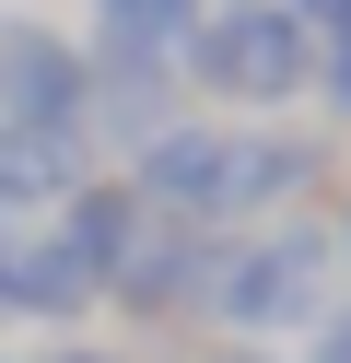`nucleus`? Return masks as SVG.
<instances>
[{
	"label": "nucleus",
	"mask_w": 351,
	"mask_h": 363,
	"mask_svg": "<svg viewBox=\"0 0 351 363\" xmlns=\"http://www.w3.org/2000/svg\"><path fill=\"white\" fill-rule=\"evenodd\" d=\"M187 118V82H176V59L164 48H94L82 35V152L94 164H129L152 129H176Z\"/></svg>",
	"instance_id": "nucleus-4"
},
{
	"label": "nucleus",
	"mask_w": 351,
	"mask_h": 363,
	"mask_svg": "<svg viewBox=\"0 0 351 363\" xmlns=\"http://www.w3.org/2000/svg\"><path fill=\"white\" fill-rule=\"evenodd\" d=\"M340 246H328V211H281L257 235H234L223 258V293H211V328L223 340H269V352H304L340 305Z\"/></svg>",
	"instance_id": "nucleus-2"
},
{
	"label": "nucleus",
	"mask_w": 351,
	"mask_h": 363,
	"mask_svg": "<svg viewBox=\"0 0 351 363\" xmlns=\"http://www.w3.org/2000/svg\"><path fill=\"white\" fill-rule=\"evenodd\" d=\"M82 176H94L82 141H59V129H0V235H12V223H47Z\"/></svg>",
	"instance_id": "nucleus-8"
},
{
	"label": "nucleus",
	"mask_w": 351,
	"mask_h": 363,
	"mask_svg": "<svg viewBox=\"0 0 351 363\" xmlns=\"http://www.w3.org/2000/svg\"><path fill=\"white\" fill-rule=\"evenodd\" d=\"M304 106H328V118L351 129V24H340V35H316V94H304Z\"/></svg>",
	"instance_id": "nucleus-10"
},
{
	"label": "nucleus",
	"mask_w": 351,
	"mask_h": 363,
	"mask_svg": "<svg viewBox=\"0 0 351 363\" xmlns=\"http://www.w3.org/2000/svg\"><path fill=\"white\" fill-rule=\"evenodd\" d=\"M0 316H12V328H82V316H106V281H94L47 223H12V235H0Z\"/></svg>",
	"instance_id": "nucleus-6"
},
{
	"label": "nucleus",
	"mask_w": 351,
	"mask_h": 363,
	"mask_svg": "<svg viewBox=\"0 0 351 363\" xmlns=\"http://www.w3.org/2000/svg\"><path fill=\"white\" fill-rule=\"evenodd\" d=\"M281 12H293L304 35H340V24H351V0H281Z\"/></svg>",
	"instance_id": "nucleus-13"
},
{
	"label": "nucleus",
	"mask_w": 351,
	"mask_h": 363,
	"mask_svg": "<svg viewBox=\"0 0 351 363\" xmlns=\"http://www.w3.org/2000/svg\"><path fill=\"white\" fill-rule=\"evenodd\" d=\"M176 363H293V352H269V340H223V328H187V340H164Z\"/></svg>",
	"instance_id": "nucleus-11"
},
{
	"label": "nucleus",
	"mask_w": 351,
	"mask_h": 363,
	"mask_svg": "<svg viewBox=\"0 0 351 363\" xmlns=\"http://www.w3.org/2000/svg\"><path fill=\"white\" fill-rule=\"evenodd\" d=\"M304 352H316V363H351V281H340V305H328V328L304 340Z\"/></svg>",
	"instance_id": "nucleus-12"
},
{
	"label": "nucleus",
	"mask_w": 351,
	"mask_h": 363,
	"mask_svg": "<svg viewBox=\"0 0 351 363\" xmlns=\"http://www.w3.org/2000/svg\"><path fill=\"white\" fill-rule=\"evenodd\" d=\"M0 129L82 141V35H59L47 12H0Z\"/></svg>",
	"instance_id": "nucleus-5"
},
{
	"label": "nucleus",
	"mask_w": 351,
	"mask_h": 363,
	"mask_svg": "<svg viewBox=\"0 0 351 363\" xmlns=\"http://www.w3.org/2000/svg\"><path fill=\"white\" fill-rule=\"evenodd\" d=\"M223 258H234V235H199V223H152V235L117 258V281H106V316H129V328H152V340H187V328H211Z\"/></svg>",
	"instance_id": "nucleus-3"
},
{
	"label": "nucleus",
	"mask_w": 351,
	"mask_h": 363,
	"mask_svg": "<svg viewBox=\"0 0 351 363\" xmlns=\"http://www.w3.org/2000/svg\"><path fill=\"white\" fill-rule=\"evenodd\" d=\"M47 363H140V352H117V340H59Z\"/></svg>",
	"instance_id": "nucleus-15"
},
{
	"label": "nucleus",
	"mask_w": 351,
	"mask_h": 363,
	"mask_svg": "<svg viewBox=\"0 0 351 363\" xmlns=\"http://www.w3.org/2000/svg\"><path fill=\"white\" fill-rule=\"evenodd\" d=\"M176 82L199 118H293L316 94V35L281 0H211L176 48Z\"/></svg>",
	"instance_id": "nucleus-1"
},
{
	"label": "nucleus",
	"mask_w": 351,
	"mask_h": 363,
	"mask_svg": "<svg viewBox=\"0 0 351 363\" xmlns=\"http://www.w3.org/2000/svg\"><path fill=\"white\" fill-rule=\"evenodd\" d=\"M82 12H94V48H164L176 59L211 0H82Z\"/></svg>",
	"instance_id": "nucleus-9"
},
{
	"label": "nucleus",
	"mask_w": 351,
	"mask_h": 363,
	"mask_svg": "<svg viewBox=\"0 0 351 363\" xmlns=\"http://www.w3.org/2000/svg\"><path fill=\"white\" fill-rule=\"evenodd\" d=\"M328 246H340V269H351V176L328 188Z\"/></svg>",
	"instance_id": "nucleus-14"
},
{
	"label": "nucleus",
	"mask_w": 351,
	"mask_h": 363,
	"mask_svg": "<svg viewBox=\"0 0 351 363\" xmlns=\"http://www.w3.org/2000/svg\"><path fill=\"white\" fill-rule=\"evenodd\" d=\"M0 363H12V352H0Z\"/></svg>",
	"instance_id": "nucleus-16"
},
{
	"label": "nucleus",
	"mask_w": 351,
	"mask_h": 363,
	"mask_svg": "<svg viewBox=\"0 0 351 363\" xmlns=\"http://www.w3.org/2000/svg\"><path fill=\"white\" fill-rule=\"evenodd\" d=\"M47 235H59L70 258L94 269V281H117V258H129V246L152 235V211H140V188H129V176H117V164H94L82 188H70L59 211H47Z\"/></svg>",
	"instance_id": "nucleus-7"
}]
</instances>
